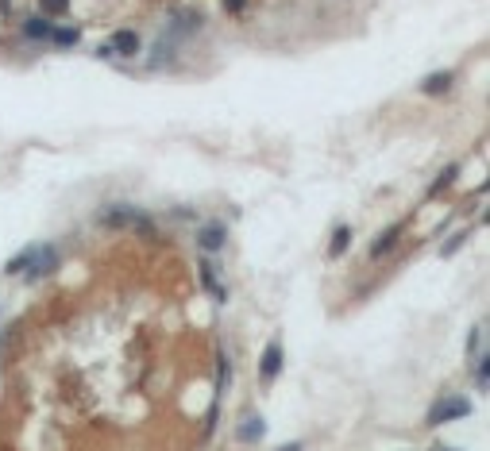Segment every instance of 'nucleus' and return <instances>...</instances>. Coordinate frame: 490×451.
Segmentation results:
<instances>
[{
	"instance_id": "1",
	"label": "nucleus",
	"mask_w": 490,
	"mask_h": 451,
	"mask_svg": "<svg viewBox=\"0 0 490 451\" xmlns=\"http://www.w3.org/2000/svg\"><path fill=\"white\" fill-rule=\"evenodd\" d=\"M471 417V401L467 397H444L429 409V425H448V420Z\"/></svg>"
},
{
	"instance_id": "2",
	"label": "nucleus",
	"mask_w": 490,
	"mask_h": 451,
	"mask_svg": "<svg viewBox=\"0 0 490 451\" xmlns=\"http://www.w3.org/2000/svg\"><path fill=\"white\" fill-rule=\"evenodd\" d=\"M54 267H59V251L50 247V243H43V247H31V259H27L24 270H27V278L35 282V278H47Z\"/></svg>"
},
{
	"instance_id": "3",
	"label": "nucleus",
	"mask_w": 490,
	"mask_h": 451,
	"mask_svg": "<svg viewBox=\"0 0 490 451\" xmlns=\"http://www.w3.org/2000/svg\"><path fill=\"white\" fill-rule=\"evenodd\" d=\"M278 374H282V343L270 340L263 347V359H259V378H263V382H275Z\"/></svg>"
},
{
	"instance_id": "4",
	"label": "nucleus",
	"mask_w": 490,
	"mask_h": 451,
	"mask_svg": "<svg viewBox=\"0 0 490 451\" xmlns=\"http://www.w3.org/2000/svg\"><path fill=\"white\" fill-rule=\"evenodd\" d=\"M401 232H406V220H398V224H390V228H386V232L371 243V259H383V255H390V251H394V243L401 239Z\"/></svg>"
},
{
	"instance_id": "5",
	"label": "nucleus",
	"mask_w": 490,
	"mask_h": 451,
	"mask_svg": "<svg viewBox=\"0 0 490 451\" xmlns=\"http://www.w3.org/2000/svg\"><path fill=\"white\" fill-rule=\"evenodd\" d=\"M224 239H228V232H224V224L216 220V224H205V228H201L197 247L205 251V255H213V251H220V247H224Z\"/></svg>"
},
{
	"instance_id": "6",
	"label": "nucleus",
	"mask_w": 490,
	"mask_h": 451,
	"mask_svg": "<svg viewBox=\"0 0 490 451\" xmlns=\"http://www.w3.org/2000/svg\"><path fill=\"white\" fill-rule=\"evenodd\" d=\"M452 85H456V74H452V70H441V74H429V77H424L421 93H424V97H444Z\"/></svg>"
},
{
	"instance_id": "7",
	"label": "nucleus",
	"mask_w": 490,
	"mask_h": 451,
	"mask_svg": "<svg viewBox=\"0 0 490 451\" xmlns=\"http://www.w3.org/2000/svg\"><path fill=\"white\" fill-rule=\"evenodd\" d=\"M263 432H266L263 417H243L240 428H236V440H240V443H259V440H263Z\"/></svg>"
},
{
	"instance_id": "8",
	"label": "nucleus",
	"mask_w": 490,
	"mask_h": 451,
	"mask_svg": "<svg viewBox=\"0 0 490 451\" xmlns=\"http://www.w3.org/2000/svg\"><path fill=\"white\" fill-rule=\"evenodd\" d=\"M197 270H201V285H205V290H208V297H213V301H228V290H224V285H220V282H216L213 267H208L205 259L197 262Z\"/></svg>"
},
{
	"instance_id": "9",
	"label": "nucleus",
	"mask_w": 490,
	"mask_h": 451,
	"mask_svg": "<svg viewBox=\"0 0 490 451\" xmlns=\"http://www.w3.org/2000/svg\"><path fill=\"white\" fill-rule=\"evenodd\" d=\"M108 47L120 50V54H135V50H139V35H135V31H116Z\"/></svg>"
},
{
	"instance_id": "10",
	"label": "nucleus",
	"mask_w": 490,
	"mask_h": 451,
	"mask_svg": "<svg viewBox=\"0 0 490 451\" xmlns=\"http://www.w3.org/2000/svg\"><path fill=\"white\" fill-rule=\"evenodd\" d=\"M348 243H351V228H348V224H340V228L332 232V243H328V255H332V259H336V255H344V251H348Z\"/></svg>"
},
{
	"instance_id": "11",
	"label": "nucleus",
	"mask_w": 490,
	"mask_h": 451,
	"mask_svg": "<svg viewBox=\"0 0 490 451\" xmlns=\"http://www.w3.org/2000/svg\"><path fill=\"white\" fill-rule=\"evenodd\" d=\"M24 35H27V39H50V24H47V19H43V16H31V19H27V24H24Z\"/></svg>"
},
{
	"instance_id": "12",
	"label": "nucleus",
	"mask_w": 490,
	"mask_h": 451,
	"mask_svg": "<svg viewBox=\"0 0 490 451\" xmlns=\"http://www.w3.org/2000/svg\"><path fill=\"white\" fill-rule=\"evenodd\" d=\"M77 39H82L77 27H50V42H59V47H74Z\"/></svg>"
},
{
	"instance_id": "13",
	"label": "nucleus",
	"mask_w": 490,
	"mask_h": 451,
	"mask_svg": "<svg viewBox=\"0 0 490 451\" xmlns=\"http://www.w3.org/2000/svg\"><path fill=\"white\" fill-rule=\"evenodd\" d=\"M456 177H459V166H456V162H452V166H444V174H441V177H436V182H432V189H429V197H436V193H444V189H448V185H452V182H456Z\"/></svg>"
},
{
	"instance_id": "14",
	"label": "nucleus",
	"mask_w": 490,
	"mask_h": 451,
	"mask_svg": "<svg viewBox=\"0 0 490 451\" xmlns=\"http://www.w3.org/2000/svg\"><path fill=\"white\" fill-rule=\"evenodd\" d=\"M467 239H471V228H464V232H456V235H448V243H444V247H441V255H444V259H452V255H456V251L459 247H464V243Z\"/></svg>"
},
{
	"instance_id": "15",
	"label": "nucleus",
	"mask_w": 490,
	"mask_h": 451,
	"mask_svg": "<svg viewBox=\"0 0 490 451\" xmlns=\"http://www.w3.org/2000/svg\"><path fill=\"white\" fill-rule=\"evenodd\" d=\"M475 382H479V390H487V382H490V355H482V359H479V370H475Z\"/></svg>"
},
{
	"instance_id": "16",
	"label": "nucleus",
	"mask_w": 490,
	"mask_h": 451,
	"mask_svg": "<svg viewBox=\"0 0 490 451\" xmlns=\"http://www.w3.org/2000/svg\"><path fill=\"white\" fill-rule=\"evenodd\" d=\"M39 4H43V12L59 16V12H66V4H70V0H39Z\"/></svg>"
},
{
	"instance_id": "17",
	"label": "nucleus",
	"mask_w": 490,
	"mask_h": 451,
	"mask_svg": "<svg viewBox=\"0 0 490 451\" xmlns=\"http://www.w3.org/2000/svg\"><path fill=\"white\" fill-rule=\"evenodd\" d=\"M243 4H247V0H228V12H240Z\"/></svg>"
},
{
	"instance_id": "18",
	"label": "nucleus",
	"mask_w": 490,
	"mask_h": 451,
	"mask_svg": "<svg viewBox=\"0 0 490 451\" xmlns=\"http://www.w3.org/2000/svg\"><path fill=\"white\" fill-rule=\"evenodd\" d=\"M278 451H305L301 443H286V448H278Z\"/></svg>"
}]
</instances>
